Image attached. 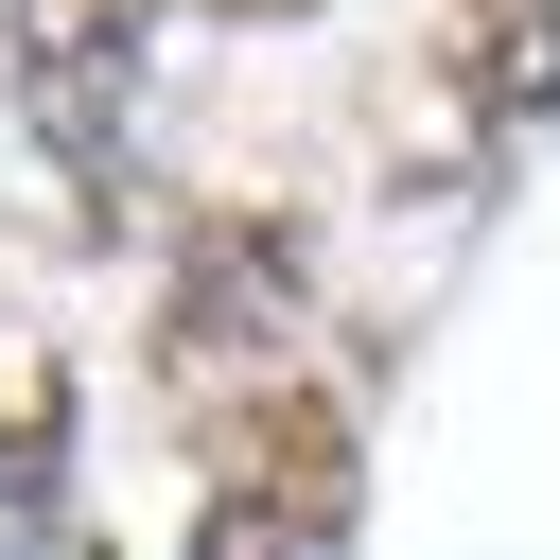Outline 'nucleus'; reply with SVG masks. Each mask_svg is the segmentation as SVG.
Returning a JSON list of instances; mask_svg holds the SVG:
<instances>
[{"label": "nucleus", "instance_id": "1", "mask_svg": "<svg viewBox=\"0 0 560 560\" xmlns=\"http://www.w3.org/2000/svg\"><path fill=\"white\" fill-rule=\"evenodd\" d=\"M280 332H298V228L280 210H210L192 245H175V298H158V368L192 385V402H262V368H280Z\"/></svg>", "mask_w": 560, "mask_h": 560}, {"label": "nucleus", "instance_id": "2", "mask_svg": "<svg viewBox=\"0 0 560 560\" xmlns=\"http://www.w3.org/2000/svg\"><path fill=\"white\" fill-rule=\"evenodd\" d=\"M0 52H18V122L52 140V175L105 192V140H122V88H140V0H18Z\"/></svg>", "mask_w": 560, "mask_h": 560}, {"label": "nucleus", "instance_id": "3", "mask_svg": "<svg viewBox=\"0 0 560 560\" xmlns=\"http://www.w3.org/2000/svg\"><path fill=\"white\" fill-rule=\"evenodd\" d=\"M245 420H262V438L228 455L192 560H315V542L350 525V420H332V402H245Z\"/></svg>", "mask_w": 560, "mask_h": 560}, {"label": "nucleus", "instance_id": "4", "mask_svg": "<svg viewBox=\"0 0 560 560\" xmlns=\"http://www.w3.org/2000/svg\"><path fill=\"white\" fill-rule=\"evenodd\" d=\"M455 88H472V122H490V140H542V122H560V0H472Z\"/></svg>", "mask_w": 560, "mask_h": 560}, {"label": "nucleus", "instance_id": "5", "mask_svg": "<svg viewBox=\"0 0 560 560\" xmlns=\"http://www.w3.org/2000/svg\"><path fill=\"white\" fill-rule=\"evenodd\" d=\"M0 560H70V438L0 420Z\"/></svg>", "mask_w": 560, "mask_h": 560}]
</instances>
